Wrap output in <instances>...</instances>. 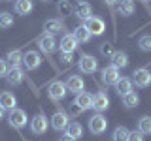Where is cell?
I'll return each instance as SVG.
<instances>
[{
  "instance_id": "ac0fdd59",
  "label": "cell",
  "mask_w": 151,
  "mask_h": 141,
  "mask_svg": "<svg viewBox=\"0 0 151 141\" xmlns=\"http://www.w3.org/2000/svg\"><path fill=\"white\" fill-rule=\"evenodd\" d=\"M132 90V79L129 77H119L115 83V92L119 94V96H125V94H129Z\"/></svg>"
},
{
  "instance_id": "f35d334b",
  "label": "cell",
  "mask_w": 151,
  "mask_h": 141,
  "mask_svg": "<svg viewBox=\"0 0 151 141\" xmlns=\"http://www.w3.org/2000/svg\"><path fill=\"white\" fill-rule=\"evenodd\" d=\"M104 2H106V4H108V6H115V4H117V2H119V0H104Z\"/></svg>"
},
{
  "instance_id": "f1b7e54d",
  "label": "cell",
  "mask_w": 151,
  "mask_h": 141,
  "mask_svg": "<svg viewBox=\"0 0 151 141\" xmlns=\"http://www.w3.org/2000/svg\"><path fill=\"white\" fill-rule=\"evenodd\" d=\"M6 60H8V64H12V66H21L23 64V53L21 51H9L8 56H6Z\"/></svg>"
},
{
  "instance_id": "7c38bea8",
  "label": "cell",
  "mask_w": 151,
  "mask_h": 141,
  "mask_svg": "<svg viewBox=\"0 0 151 141\" xmlns=\"http://www.w3.org/2000/svg\"><path fill=\"white\" fill-rule=\"evenodd\" d=\"M6 79H8L9 85H13V87H15V85H21L23 79H25V72L21 70V66H12V68L8 70Z\"/></svg>"
},
{
  "instance_id": "4fadbf2b",
  "label": "cell",
  "mask_w": 151,
  "mask_h": 141,
  "mask_svg": "<svg viewBox=\"0 0 151 141\" xmlns=\"http://www.w3.org/2000/svg\"><path fill=\"white\" fill-rule=\"evenodd\" d=\"M66 88H68L70 92H74V94L85 90V81H83V77H81V75H70L68 81H66Z\"/></svg>"
},
{
  "instance_id": "8fae6325",
  "label": "cell",
  "mask_w": 151,
  "mask_h": 141,
  "mask_svg": "<svg viewBox=\"0 0 151 141\" xmlns=\"http://www.w3.org/2000/svg\"><path fill=\"white\" fill-rule=\"evenodd\" d=\"M110 107V98L106 96V92H96L93 96V109L96 113H102Z\"/></svg>"
},
{
  "instance_id": "f546056e",
  "label": "cell",
  "mask_w": 151,
  "mask_h": 141,
  "mask_svg": "<svg viewBox=\"0 0 151 141\" xmlns=\"http://www.w3.org/2000/svg\"><path fill=\"white\" fill-rule=\"evenodd\" d=\"M13 26V15L9 11L0 13V28H12Z\"/></svg>"
},
{
  "instance_id": "e575fe53",
  "label": "cell",
  "mask_w": 151,
  "mask_h": 141,
  "mask_svg": "<svg viewBox=\"0 0 151 141\" xmlns=\"http://www.w3.org/2000/svg\"><path fill=\"white\" fill-rule=\"evenodd\" d=\"M129 141H144V134H142L140 130L129 132Z\"/></svg>"
},
{
  "instance_id": "ffe728a7",
  "label": "cell",
  "mask_w": 151,
  "mask_h": 141,
  "mask_svg": "<svg viewBox=\"0 0 151 141\" xmlns=\"http://www.w3.org/2000/svg\"><path fill=\"white\" fill-rule=\"evenodd\" d=\"M32 9H34L32 0H15V13L19 15H28Z\"/></svg>"
},
{
  "instance_id": "1f68e13d",
  "label": "cell",
  "mask_w": 151,
  "mask_h": 141,
  "mask_svg": "<svg viewBox=\"0 0 151 141\" xmlns=\"http://www.w3.org/2000/svg\"><path fill=\"white\" fill-rule=\"evenodd\" d=\"M138 47L145 53H151V36H142L138 40Z\"/></svg>"
},
{
  "instance_id": "30bf717a",
  "label": "cell",
  "mask_w": 151,
  "mask_h": 141,
  "mask_svg": "<svg viewBox=\"0 0 151 141\" xmlns=\"http://www.w3.org/2000/svg\"><path fill=\"white\" fill-rule=\"evenodd\" d=\"M38 45H40V51L45 53V55H51L57 49V41H55V38L51 34H44L40 40H38Z\"/></svg>"
},
{
  "instance_id": "8992f818",
  "label": "cell",
  "mask_w": 151,
  "mask_h": 141,
  "mask_svg": "<svg viewBox=\"0 0 151 141\" xmlns=\"http://www.w3.org/2000/svg\"><path fill=\"white\" fill-rule=\"evenodd\" d=\"M132 83H136V87L140 88H145L151 85V72L147 68H140L132 73Z\"/></svg>"
},
{
  "instance_id": "74e56055",
  "label": "cell",
  "mask_w": 151,
  "mask_h": 141,
  "mask_svg": "<svg viewBox=\"0 0 151 141\" xmlns=\"http://www.w3.org/2000/svg\"><path fill=\"white\" fill-rule=\"evenodd\" d=\"M60 141H78V139H74L72 135H68V134H66V135H63V137H60Z\"/></svg>"
},
{
  "instance_id": "484cf974",
  "label": "cell",
  "mask_w": 151,
  "mask_h": 141,
  "mask_svg": "<svg viewBox=\"0 0 151 141\" xmlns=\"http://www.w3.org/2000/svg\"><path fill=\"white\" fill-rule=\"evenodd\" d=\"M66 134L68 135H72L74 139H79L83 135V126L79 124V122H68V126H66Z\"/></svg>"
},
{
  "instance_id": "60d3db41",
  "label": "cell",
  "mask_w": 151,
  "mask_h": 141,
  "mask_svg": "<svg viewBox=\"0 0 151 141\" xmlns=\"http://www.w3.org/2000/svg\"><path fill=\"white\" fill-rule=\"evenodd\" d=\"M42 2H49V0H42Z\"/></svg>"
},
{
  "instance_id": "2e32d148",
  "label": "cell",
  "mask_w": 151,
  "mask_h": 141,
  "mask_svg": "<svg viewBox=\"0 0 151 141\" xmlns=\"http://www.w3.org/2000/svg\"><path fill=\"white\" fill-rule=\"evenodd\" d=\"M78 47V40L74 38V34H64L60 38V51L64 53H74Z\"/></svg>"
},
{
  "instance_id": "d4e9b609",
  "label": "cell",
  "mask_w": 151,
  "mask_h": 141,
  "mask_svg": "<svg viewBox=\"0 0 151 141\" xmlns=\"http://www.w3.org/2000/svg\"><path fill=\"white\" fill-rule=\"evenodd\" d=\"M72 11H74V6L68 2V0H59V2H57V13H59L60 17L72 15Z\"/></svg>"
},
{
  "instance_id": "4316f807",
  "label": "cell",
  "mask_w": 151,
  "mask_h": 141,
  "mask_svg": "<svg viewBox=\"0 0 151 141\" xmlns=\"http://www.w3.org/2000/svg\"><path fill=\"white\" fill-rule=\"evenodd\" d=\"M140 103V96L136 92H129V94H125V96H123V105L125 107H136Z\"/></svg>"
},
{
  "instance_id": "7a4b0ae2",
  "label": "cell",
  "mask_w": 151,
  "mask_h": 141,
  "mask_svg": "<svg viewBox=\"0 0 151 141\" xmlns=\"http://www.w3.org/2000/svg\"><path fill=\"white\" fill-rule=\"evenodd\" d=\"M47 94H49V98L53 102H60L66 94H68L66 83H63V81H53V83L49 85V88H47Z\"/></svg>"
},
{
  "instance_id": "8d00e7d4",
  "label": "cell",
  "mask_w": 151,
  "mask_h": 141,
  "mask_svg": "<svg viewBox=\"0 0 151 141\" xmlns=\"http://www.w3.org/2000/svg\"><path fill=\"white\" fill-rule=\"evenodd\" d=\"M60 60H63V64H70L74 60L72 53H64V51H60Z\"/></svg>"
},
{
  "instance_id": "52a82bcc",
  "label": "cell",
  "mask_w": 151,
  "mask_h": 141,
  "mask_svg": "<svg viewBox=\"0 0 151 141\" xmlns=\"http://www.w3.org/2000/svg\"><path fill=\"white\" fill-rule=\"evenodd\" d=\"M85 28L91 32V36H100V34H104V30H106V25H104L102 19L91 15L89 19H85Z\"/></svg>"
},
{
  "instance_id": "9c48e42d",
  "label": "cell",
  "mask_w": 151,
  "mask_h": 141,
  "mask_svg": "<svg viewBox=\"0 0 151 141\" xmlns=\"http://www.w3.org/2000/svg\"><path fill=\"white\" fill-rule=\"evenodd\" d=\"M23 64H25L27 70H36V68H40V64H42L40 53H36V51H27V53L23 55Z\"/></svg>"
},
{
  "instance_id": "4dcf8cb0",
  "label": "cell",
  "mask_w": 151,
  "mask_h": 141,
  "mask_svg": "<svg viewBox=\"0 0 151 141\" xmlns=\"http://www.w3.org/2000/svg\"><path fill=\"white\" fill-rule=\"evenodd\" d=\"M138 130L142 134H151V117H142L138 120Z\"/></svg>"
},
{
  "instance_id": "836d02e7",
  "label": "cell",
  "mask_w": 151,
  "mask_h": 141,
  "mask_svg": "<svg viewBox=\"0 0 151 141\" xmlns=\"http://www.w3.org/2000/svg\"><path fill=\"white\" fill-rule=\"evenodd\" d=\"M68 111H70V115H72V117H78V115H81V113H83V109H81V107H79L76 102H72V103H70Z\"/></svg>"
},
{
  "instance_id": "d6a6232c",
  "label": "cell",
  "mask_w": 151,
  "mask_h": 141,
  "mask_svg": "<svg viewBox=\"0 0 151 141\" xmlns=\"http://www.w3.org/2000/svg\"><path fill=\"white\" fill-rule=\"evenodd\" d=\"M113 53H115V49H113L111 43H108V41L100 43V55H102V56H108V58H111Z\"/></svg>"
},
{
  "instance_id": "ba28073f",
  "label": "cell",
  "mask_w": 151,
  "mask_h": 141,
  "mask_svg": "<svg viewBox=\"0 0 151 141\" xmlns=\"http://www.w3.org/2000/svg\"><path fill=\"white\" fill-rule=\"evenodd\" d=\"M119 77H121L119 68H117V66H113V64L106 66V68L102 70V81L106 83V85H115Z\"/></svg>"
},
{
  "instance_id": "6da1fadb",
  "label": "cell",
  "mask_w": 151,
  "mask_h": 141,
  "mask_svg": "<svg viewBox=\"0 0 151 141\" xmlns=\"http://www.w3.org/2000/svg\"><path fill=\"white\" fill-rule=\"evenodd\" d=\"M89 130H91V134H94V135L104 134V132L108 130V119L102 113H96V115L91 117V120H89Z\"/></svg>"
},
{
  "instance_id": "44dd1931",
  "label": "cell",
  "mask_w": 151,
  "mask_h": 141,
  "mask_svg": "<svg viewBox=\"0 0 151 141\" xmlns=\"http://www.w3.org/2000/svg\"><path fill=\"white\" fill-rule=\"evenodd\" d=\"M44 30H45V34L55 36L57 32H60V30H63V25H60V21H59V19H47V21H45V25H44Z\"/></svg>"
},
{
  "instance_id": "603a6c76",
  "label": "cell",
  "mask_w": 151,
  "mask_h": 141,
  "mask_svg": "<svg viewBox=\"0 0 151 141\" xmlns=\"http://www.w3.org/2000/svg\"><path fill=\"white\" fill-rule=\"evenodd\" d=\"M134 9H136L134 0H121V4H119V15L130 17L132 13H134Z\"/></svg>"
},
{
  "instance_id": "7402d4cb",
  "label": "cell",
  "mask_w": 151,
  "mask_h": 141,
  "mask_svg": "<svg viewBox=\"0 0 151 141\" xmlns=\"http://www.w3.org/2000/svg\"><path fill=\"white\" fill-rule=\"evenodd\" d=\"M74 38L78 40V43H87V41H91V32L85 28V25H81V26H78L74 30Z\"/></svg>"
},
{
  "instance_id": "5b68a950",
  "label": "cell",
  "mask_w": 151,
  "mask_h": 141,
  "mask_svg": "<svg viewBox=\"0 0 151 141\" xmlns=\"http://www.w3.org/2000/svg\"><path fill=\"white\" fill-rule=\"evenodd\" d=\"M47 128H49V120L45 119V115H36V117H32V120H30V132L32 134H36V135H42V134H45Z\"/></svg>"
},
{
  "instance_id": "e0dca14e",
  "label": "cell",
  "mask_w": 151,
  "mask_h": 141,
  "mask_svg": "<svg viewBox=\"0 0 151 141\" xmlns=\"http://www.w3.org/2000/svg\"><path fill=\"white\" fill-rule=\"evenodd\" d=\"M76 103H78L79 107L85 111V109H91L93 107V96L89 92H85V90H81V92H78L76 94V100H74Z\"/></svg>"
},
{
  "instance_id": "d6986e66",
  "label": "cell",
  "mask_w": 151,
  "mask_h": 141,
  "mask_svg": "<svg viewBox=\"0 0 151 141\" xmlns=\"http://www.w3.org/2000/svg\"><path fill=\"white\" fill-rule=\"evenodd\" d=\"M0 105L4 107V109H15V105H17V98H15V94H12V92H2L0 94Z\"/></svg>"
},
{
  "instance_id": "d590c367",
  "label": "cell",
  "mask_w": 151,
  "mask_h": 141,
  "mask_svg": "<svg viewBox=\"0 0 151 141\" xmlns=\"http://www.w3.org/2000/svg\"><path fill=\"white\" fill-rule=\"evenodd\" d=\"M8 70H9L8 60H2V58H0V77H6V75H8Z\"/></svg>"
},
{
  "instance_id": "5bb4252c",
  "label": "cell",
  "mask_w": 151,
  "mask_h": 141,
  "mask_svg": "<svg viewBox=\"0 0 151 141\" xmlns=\"http://www.w3.org/2000/svg\"><path fill=\"white\" fill-rule=\"evenodd\" d=\"M51 126L60 132V130H66V126H68V115H66L64 111H57L53 117H51Z\"/></svg>"
},
{
  "instance_id": "ab89813d",
  "label": "cell",
  "mask_w": 151,
  "mask_h": 141,
  "mask_svg": "<svg viewBox=\"0 0 151 141\" xmlns=\"http://www.w3.org/2000/svg\"><path fill=\"white\" fill-rule=\"evenodd\" d=\"M4 111H6V109H4V107H2V105H0V120H2V119H4Z\"/></svg>"
},
{
  "instance_id": "cb8c5ba5",
  "label": "cell",
  "mask_w": 151,
  "mask_h": 141,
  "mask_svg": "<svg viewBox=\"0 0 151 141\" xmlns=\"http://www.w3.org/2000/svg\"><path fill=\"white\" fill-rule=\"evenodd\" d=\"M111 60H113V66H117V68H127L129 66V55L125 51H115Z\"/></svg>"
},
{
  "instance_id": "277c9868",
  "label": "cell",
  "mask_w": 151,
  "mask_h": 141,
  "mask_svg": "<svg viewBox=\"0 0 151 141\" xmlns=\"http://www.w3.org/2000/svg\"><path fill=\"white\" fill-rule=\"evenodd\" d=\"M78 66H79V72L81 73H94L98 70V60L91 55H81Z\"/></svg>"
},
{
  "instance_id": "3957f363",
  "label": "cell",
  "mask_w": 151,
  "mask_h": 141,
  "mask_svg": "<svg viewBox=\"0 0 151 141\" xmlns=\"http://www.w3.org/2000/svg\"><path fill=\"white\" fill-rule=\"evenodd\" d=\"M8 120H9V126H13V128L21 130V128H25V126H27L28 117H27V113L23 111V109H17V107H15V109L9 111Z\"/></svg>"
},
{
  "instance_id": "9a60e30c",
  "label": "cell",
  "mask_w": 151,
  "mask_h": 141,
  "mask_svg": "<svg viewBox=\"0 0 151 141\" xmlns=\"http://www.w3.org/2000/svg\"><path fill=\"white\" fill-rule=\"evenodd\" d=\"M72 13H76V17H79V19H89L91 17V13H93V9H91V4L89 2H85V0H81V2H78L74 6V11Z\"/></svg>"
},
{
  "instance_id": "83f0119b",
  "label": "cell",
  "mask_w": 151,
  "mask_h": 141,
  "mask_svg": "<svg viewBox=\"0 0 151 141\" xmlns=\"http://www.w3.org/2000/svg\"><path fill=\"white\" fill-rule=\"evenodd\" d=\"M129 132L130 130H127L125 126H117L111 134V139L113 141H129Z\"/></svg>"
}]
</instances>
